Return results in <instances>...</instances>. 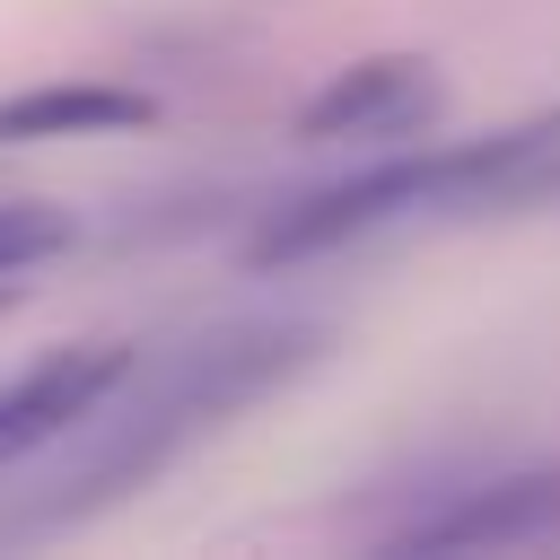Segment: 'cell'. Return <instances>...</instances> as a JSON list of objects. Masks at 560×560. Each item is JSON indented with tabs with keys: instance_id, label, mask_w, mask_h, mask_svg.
Returning a JSON list of instances; mask_svg holds the SVG:
<instances>
[{
	"instance_id": "cell-1",
	"label": "cell",
	"mask_w": 560,
	"mask_h": 560,
	"mask_svg": "<svg viewBox=\"0 0 560 560\" xmlns=\"http://www.w3.org/2000/svg\"><path fill=\"white\" fill-rule=\"evenodd\" d=\"M324 341L332 332L306 324V315H245V324H210V332L175 341L149 368L131 359V376L70 429V455L0 516V542H52V534L96 525L131 490H149L175 455H192L201 438L245 420L262 394L306 376L324 359Z\"/></svg>"
},
{
	"instance_id": "cell-2",
	"label": "cell",
	"mask_w": 560,
	"mask_h": 560,
	"mask_svg": "<svg viewBox=\"0 0 560 560\" xmlns=\"http://www.w3.org/2000/svg\"><path fill=\"white\" fill-rule=\"evenodd\" d=\"M542 534H560V472H490V481L438 490L385 542L394 551H516Z\"/></svg>"
},
{
	"instance_id": "cell-3",
	"label": "cell",
	"mask_w": 560,
	"mask_h": 560,
	"mask_svg": "<svg viewBox=\"0 0 560 560\" xmlns=\"http://www.w3.org/2000/svg\"><path fill=\"white\" fill-rule=\"evenodd\" d=\"M122 376H131V350L122 341H70V350H44L26 376H9L0 385V472H18L44 446H70V429Z\"/></svg>"
},
{
	"instance_id": "cell-4",
	"label": "cell",
	"mask_w": 560,
	"mask_h": 560,
	"mask_svg": "<svg viewBox=\"0 0 560 560\" xmlns=\"http://www.w3.org/2000/svg\"><path fill=\"white\" fill-rule=\"evenodd\" d=\"M429 96H438V79L420 52H376V61L332 70L298 105V140H394L429 114Z\"/></svg>"
},
{
	"instance_id": "cell-5",
	"label": "cell",
	"mask_w": 560,
	"mask_h": 560,
	"mask_svg": "<svg viewBox=\"0 0 560 560\" xmlns=\"http://www.w3.org/2000/svg\"><path fill=\"white\" fill-rule=\"evenodd\" d=\"M158 105L140 88H105V79H52V88H18L0 96V149L18 140H105V131H140Z\"/></svg>"
},
{
	"instance_id": "cell-6",
	"label": "cell",
	"mask_w": 560,
	"mask_h": 560,
	"mask_svg": "<svg viewBox=\"0 0 560 560\" xmlns=\"http://www.w3.org/2000/svg\"><path fill=\"white\" fill-rule=\"evenodd\" d=\"M70 245V210L61 201H0V280L52 262Z\"/></svg>"
},
{
	"instance_id": "cell-7",
	"label": "cell",
	"mask_w": 560,
	"mask_h": 560,
	"mask_svg": "<svg viewBox=\"0 0 560 560\" xmlns=\"http://www.w3.org/2000/svg\"><path fill=\"white\" fill-rule=\"evenodd\" d=\"M551 184H560V149H551V158H542V166L525 175V192H551Z\"/></svg>"
},
{
	"instance_id": "cell-8",
	"label": "cell",
	"mask_w": 560,
	"mask_h": 560,
	"mask_svg": "<svg viewBox=\"0 0 560 560\" xmlns=\"http://www.w3.org/2000/svg\"><path fill=\"white\" fill-rule=\"evenodd\" d=\"M9 298H18V280H0V306H9Z\"/></svg>"
}]
</instances>
